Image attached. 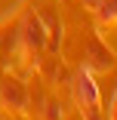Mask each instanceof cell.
I'll return each mask as SVG.
<instances>
[{"mask_svg": "<svg viewBox=\"0 0 117 120\" xmlns=\"http://www.w3.org/2000/svg\"><path fill=\"white\" fill-rule=\"evenodd\" d=\"M46 49H49V37H46V25L37 12V6H28L19 19V56L25 62L40 65Z\"/></svg>", "mask_w": 117, "mask_h": 120, "instance_id": "6da1fadb", "label": "cell"}, {"mask_svg": "<svg viewBox=\"0 0 117 120\" xmlns=\"http://www.w3.org/2000/svg\"><path fill=\"white\" fill-rule=\"evenodd\" d=\"M40 111L46 114V120H62V105H59V102H53V99H46Z\"/></svg>", "mask_w": 117, "mask_h": 120, "instance_id": "8992f818", "label": "cell"}, {"mask_svg": "<svg viewBox=\"0 0 117 120\" xmlns=\"http://www.w3.org/2000/svg\"><path fill=\"white\" fill-rule=\"evenodd\" d=\"M96 15H99L102 25H114V22H117V0H99Z\"/></svg>", "mask_w": 117, "mask_h": 120, "instance_id": "5b68a950", "label": "cell"}, {"mask_svg": "<svg viewBox=\"0 0 117 120\" xmlns=\"http://www.w3.org/2000/svg\"><path fill=\"white\" fill-rule=\"evenodd\" d=\"M83 65H86L89 71H96V74H99V71H111V68H114V52H111L108 46L102 43V37H99V34H96V37L89 40Z\"/></svg>", "mask_w": 117, "mask_h": 120, "instance_id": "277c9868", "label": "cell"}, {"mask_svg": "<svg viewBox=\"0 0 117 120\" xmlns=\"http://www.w3.org/2000/svg\"><path fill=\"white\" fill-rule=\"evenodd\" d=\"M28 99H31V89H28V83L22 80V77L0 74V105H3V108L25 111L28 108Z\"/></svg>", "mask_w": 117, "mask_h": 120, "instance_id": "3957f363", "label": "cell"}, {"mask_svg": "<svg viewBox=\"0 0 117 120\" xmlns=\"http://www.w3.org/2000/svg\"><path fill=\"white\" fill-rule=\"evenodd\" d=\"M108 120H117V89L111 95V105H108Z\"/></svg>", "mask_w": 117, "mask_h": 120, "instance_id": "52a82bcc", "label": "cell"}, {"mask_svg": "<svg viewBox=\"0 0 117 120\" xmlns=\"http://www.w3.org/2000/svg\"><path fill=\"white\" fill-rule=\"evenodd\" d=\"M74 102L83 120H102V92L96 83V71H89L86 65H80L74 74Z\"/></svg>", "mask_w": 117, "mask_h": 120, "instance_id": "7a4b0ae2", "label": "cell"}]
</instances>
